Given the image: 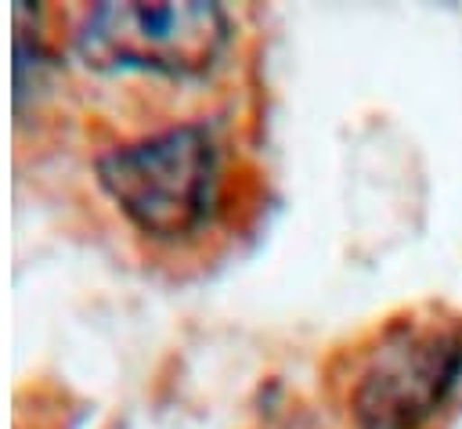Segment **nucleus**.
<instances>
[{
    "label": "nucleus",
    "mask_w": 462,
    "mask_h": 429,
    "mask_svg": "<svg viewBox=\"0 0 462 429\" xmlns=\"http://www.w3.org/2000/svg\"><path fill=\"white\" fill-rule=\"evenodd\" d=\"M227 14L217 4H97L76 32L79 58L97 72L141 68L199 76L227 47Z\"/></svg>",
    "instance_id": "nucleus-3"
},
{
    "label": "nucleus",
    "mask_w": 462,
    "mask_h": 429,
    "mask_svg": "<svg viewBox=\"0 0 462 429\" xmlns=\"http://www.w3.org/2000/svg\"><path fill=\"white\" fill-rule=\"evenodd\" d=\"M462 379V321L411 314L372 346L350 393L357 429H422Z\"/></svg>",
    "instance_id": "nucleus-1"
},
{
    "label": "nucleus",
    "mask_w": 462,
    "mask_h": 429,
    "mask_svg": "<svg viewBox=\"0 0 462 429\" xmlns=\"http://www.w3.org/2000/svg\"><path fill=\"white\" fill-rule=\"evenodd\" d=\"M217 141L206 126H173L97 159L108 198L155 238L195 231L217 195Z\"/></svg>",
    "instance_id": "nucleus-2"
}]
</instances>
